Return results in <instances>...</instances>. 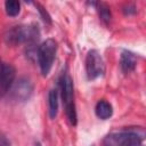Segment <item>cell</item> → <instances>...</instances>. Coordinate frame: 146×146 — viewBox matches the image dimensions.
I'll return each instance as SVG.
<instances>
[{
  "label": "cell",
  "instance_id": "obj_1",
  "mask_svg": "<svg viewBox=\"0 0 146 146\" xmlns=\"http://www.w3.org/2000/svg\"><path fill=\"white\" fill-rule=\"evenodd\" d=\"M60 90H62V99L63 105L65 107L66 116L72 125L76 124V111L74 103V90L73 82L71 76L67 73H64L60 79Z\"/></svg>",
  "mask_w": 146,
  "mask_h": 146
},
{
  "label": "cell",
  "instance_id": "obj_2",
  "mask_svg": "<svg viewBox=\"0 0 146 146\" xmlns=\"http://www.w3.org/2000/svg\"><path fill=\"white\" fill-rule=\"evenodd\" d=\"M57 52V42L54 39H47L38 48V63L43 76H47L52 67Z\"/></svg>",
  "mask_w": 146,
  "mask_h": 146
},
{
  "label": "cell",
  "instance_id": "obj_3",
  "mask_svg": "<svg viewBox=\"0 0 146 146\" xmlns=\"http://www.w3.org/2000/svg\"><path fill=\"white\" fill-rule=\"evenodd\" d=\"M39 39V31L35 26L31 25H21L15 26L6 35V40L9 44H19L29 43L32 44Z\"/></svg>",
  "mask_w": 146,
  "mask_h": 146
},
{
  "label": "cell",
  "instance_id": "obj_4",
  "mask_svg": "<svg viewBox=\"0 0 146 146\" xmlns=\"http://www.w3.org/2000/svg\"><path fill=\"white\" fill-rule=\"evenodd\" d=\"M143 137L136 131L124 130L107 135L103 140V146H141Z\"/></svg>",
  "mask_w": 146,
  "mask_h": 146
},
{
  "label": "cell",
  "instance_id": "obj_5",
  "mask_svg": "<svg viewBox=\"0 0 146 146\" xmlns=\"http://www.w3.org/2000/svg\"><path fill=\"white\" fill-rule=\"evenodd\" d=\"M86 72L89 80H95L105 73L103 57L97 50H90L86 57Z\"/></svg>",
  "mask_w": 146,
  "mask_h": 146
},
{
  "label": "cell",
  "instance_id": "obj_6",
  "mask_svg": "<svg viewBox=\"0 0 146 146\" xmlns=\"http://www.w3.org/2000/svg\"><path fill=\"white\" fill-rule=\"evenodd\" d=\"M9 91L15 100L25 102L31 97L33 92V83L26 78H21L13 83Z\"/></svg>",
  "mask_w": 146,
  "mask_h": 146
},
{
  "label": "cell",
  "instance_id": "obj_7",
  "mask_svg": "<svg viewBox=\"0 0 146 146\" xmlns=\"http://www.w3.org/2000/svg\"><path fill=\"white\" fill-rule=\"evenodd\" d=\"M15 67L8 63H0V97L6 95L15 80Z\"/></svg>",
  "mask_w": 146,
  "mask_h": 146
},
{
  "label": "cell",
  "instance_id": "obj_8",
  "mask_svg": "<svg viewBox=\"0 0 146 146\" xmlns=\"http://www.w3.org/2000/svg\"><path fill=\"white\" fill-rule=\"evenodd\" d=\"M137 65V58L136 56L128 51V50H123L121 54V58H120V66L123 73H130L136 68Z\"/></svg>",
  "mask_w": 146,
  "mask_h": 146
},
{
  "label": "cell",
  "instance_id": "obj_9",
  "mask_svg": "<svg viewBox=\"0 0 146 146\" xmlns=\"http://www.w3.org/2000/svg\"><path fill=\"white\" fill-rule=\"evenodd\" d=\"M95 112H96V115L102 119V120H106V119H110L113 114V108H112V105L105 100V99H102L99 100L97 104H96V107H95Z\"/></svg>",
  "mask_w": 146,
  "mask_h": 146
},
{
  "label": "cell",
  "instance_id": "obj_10",
  "mask_svg": "<svg viewBox=\"0 0 146 146\" xmlns=\"http://www.w3.org/2000/svg\"><path fill=\"white\" fill-rule=\"evenodd\" d=\"M48 108H49V116L55 119L58 111V94L56 90H50L48 94Z\"/></svg>",
  "mask_w": 146,
  "mask_h": 146
},
{
  "label": "cell",
  "instance_id": "obj_11",
  "mask_svg": "<svg viewBox=\"0 0 146 146\" xmlns=\"http://www.w3.org/2000/svg\"><path fill=\"white\" fill-rule=\"evenodd\" d=\"M5 9H6V13L8 16L15 17L21 11V3L15 0H8L5 2Z\"/></svg>",
  "mask_w": 146,
  "mask_h": 146
},
{
  "label": "cell",
  "instance_id": "obj_12",
  "mask_svg": "<svg viewBox=\"0 0 146 146\" xmlns=\"http://www.w3.org/2000/svg\"><path fill=\"white\" fill-rule=\"evenodd\" d=\"M98 6V13H99V16L100 18L105 22V23H108L111 21V10L108 8L107 5L105 3H96Z\"/></svg>",
  "mask_w": 146,
  "mask_h": 146
},
{
  "label": "cell",
  "instance_id": "obj_13",
  "mask_svg": "<svg viewBox=\"0 0 146 146\" xmlns=\"http://www.w3.org/2000/svg\"><path fill=\"white\" fill-rule=\"evenodd\" d=\"M36 7L39 8V11H40V14H41V16H42V19L44 21V22H47V23H50L51 21H50V16L47 14V11L43 9V7H41L39 3H36Z\"/></svg>",
  "mask_w": 146,
  "mask_h": 146
},
{
  "label": "cell",
  "instance_id": "obj_14",
  "mask_svg": "<svg viewBox=\"0 0 146 146\" xmlns=\"http://www.w3.org/2000/svg\"><path fill=\"white\" fill-rule=\"evenodd\" d=\"M0 146H10L9 139L1 132H0Z\"/></svg>",
  "mask_w": 146,
  "mask_h": 146
},
{
  "label": "cell",
  "instance_id": "obj_15",
  "mask_svg": "<svg viewBox=\"0 0 146 146\" xmlns=\"http://www.w3.org/2000/svg\"><path fill=\"white\" fill-rule=\"evenodd\" d=\"M34 146H41V144H40V143H36V144H35Z\"/></svg>",
  "mask_w": 146,
  "mask_h": 146
}]
</instances>
